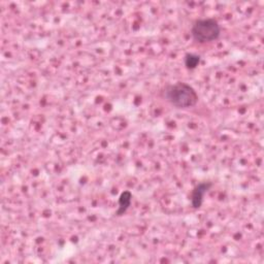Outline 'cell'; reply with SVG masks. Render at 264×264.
I'll return each instance as SVG.
<instances>
[{"label":"cell","instance_id":"obj_5","mask_svg":"<svg viewBox=\"0 0 264 264\" xmlns=\"http://www.w3.org/2000/svg\"><path fill=\"white\" fill-rule=\"evenodd\" d=\"M185 66L188 69H195L200 63V56L195 54H187L184 59Z\"/></svg>","mask_w":264,"mask_h":264},{"label":"cell","instance_id":"obj_2","mask_svg":"<svg viewBox=\"0 0 264 264\" xmlns=\"http://www.w3.org/2000/svg\"><path fill=\"white\" fill-rule=\"evenodd\" d=\"M191 35L197 42H212L220 37L221 27L218 21L213 18L200 19L194 22L191 28Z\"/></svg>","mask_w":264,"mask_h":264},{"label":"cell","instance_id":"obj_1","mask_svg":"<svg viewBox=\"0 0 264 264\" xmlns=\"http://www.w3.org/2000/svg\"><path fill=\"white\" fill-rule=\"evenodd\" d=\"M163 98L178 109L193 108L198 102L196 91L186 83L168 85L162 92Z\"/></svg>","mask_w":264,"mask_h":264},{"label":"cell","instance_id":"obj_3","mask_svg":"<svg viewBox=\"0 0 264 264\" xmlns=\"http://www.w3.org/2000/svg\"><path fill=\"white\" fill-rule=\"evenodd\" d=\"M212 187V183H200L194 188L191 195V203L193 208H199L202 204L204 194Z\"/></svg>","mask_w":264,"mask_h":264},{"label":"cell","instance_id":"obj_4","mask_svg":"<svg viewBox=\"0 0 264 264\" xmlns=\"http://www.w3.org/2000/svg\"><path fill=\"white\" fill-rule=\"evenodd\" d=\"M131 201H132V194L130 191H124L121 193L119 197V207L117 210L118 216H122L127 212V209L131 204Z\"/></svg>","mask_w":264,"mask_h":264}]
</instances>
